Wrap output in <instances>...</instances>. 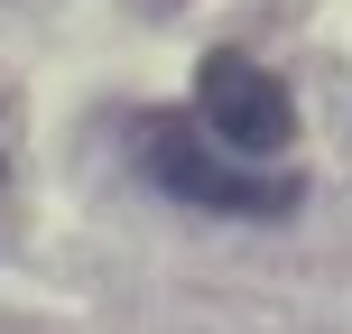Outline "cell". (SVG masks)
I'll list each match as a JSON object with an SVG mask.
<instances>
[{
	"mask_svg": "<svg viewBox=\"0 0 352 334\" xmlns=\"http://www.w3.org/2000/svg\"><path fill=\"white\" fill-rule=\"evenodd\" d=\"M148 176L176 195V205H195V213H232V223H278L287 205H297V176H269V167H241V158H223L213 140H195L186 121H158L148 130Z\"/></svg>",
	"mask_w": 352,
	"mask_h": 334,
	"instance_id": "obj_1",
	"label": "cell"
},
{
	"mask_svg": "<svg viewBox=\"0 0 352 334\" xmlns=\"http://www.w3.org/2000/svg\"><path fill=\"white\" fill-rule=\"evenodd\" d=\"M195 121H204V140L223 149V158L269 167V158H287V140H297V93H287L269 65H250V56L223 47V56L195 65Z\"/></svg>",
	"mask_w": 352,
	"mask_h": 334,
	"instance_id": "obj_2",
	"label": "cell"
}]
</instances>
